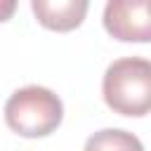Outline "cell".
I'll return each instance as SVG.
<instances>
[{"label": "cell", "mask_w": 151, "mask_h": 151, "mask_svg": "<svg viewBox=\"0 0 151 151\" xmlns=\"http://www.w3.org/2000/svg\"><path fill=\"white\" fill-rule=\"evenodd\" d=\"M101 94L106 106L120 116L151 113V61L142 57L116 59L104 73Z\"/></svg>", "instance_id": "obj_1"}, {"label": "cell", "mask_w": 151, "mask_h": 151, "mask_svg": "<svg viewBox=\"0 0 151 151\" xmlns=\"http://www.w3.org/2000/svg\"><path fill=\"white\" fill-rule=\"evenodd\" d=\"M64 118L61 99L40 85H26L17 90L5 104V123L12 132L21 137H47Z\"/></svg>", "instance_id": "obj_2"}, {"label": "cell", "mask_w": 151, "mask_h": 151, "mask_svg": "<svg viewBox=\"0 0 151 151\" xmlns=\"http://www.w3.org/2000/svg\"><path fill=\"white\" fill-rule=\"evenodd\" d=\"M104 28L123 42H151V0H106Z\"/></svg>", "instance_id": "obj_3"}, {"label": "cell", "mask_w": 151, "mask_h": 151, "mask_svg": "<svg viewBox=\"0 0 151 151\" xmlns=\"http://www.w3.org/2000/svg\"><path fill=\"white\" fill-rule=\"evenodd\" d=\"M31 7L40 26L66 33L83 24L90 0H31Z\"/></svg>", "instance_id": "obj_4"}, {"label": "cell", "mask_w": 151, "mask_h": 151, "mask_svg": "<svg viewBox=\"0 0 151 151\" xmlns=\"http://www.w3.org/2000/svg\"><path fill=\"white\" fill-rule=\"evenodd\" d=\"M83 151H144V146L137 134L127 130H118V127H106V130L94 132L85 142Z\"/></svg>", "instance_id": "obj_5"}, {"label": "cell", "mask_w": 151, "mask_h": 151, "mask_svg": "<svg viewBox=\"0 0 151 151\" xmlns=\"http://www.w3.org/2000/svg\"><path fill=\"white\" fill-rule=\"evenodd\" d=\"M14 12H17V0H0V21L12 19Z\"/></svg>", "instance_id": "obj_6"}]
</instances>
